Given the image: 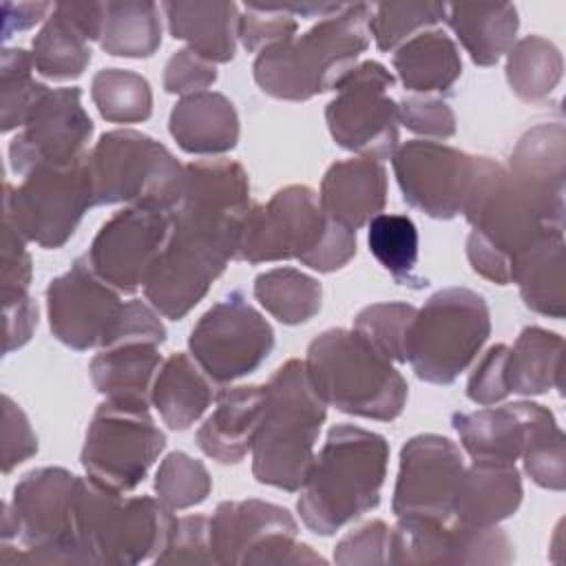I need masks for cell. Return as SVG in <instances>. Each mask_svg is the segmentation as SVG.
Returning a JSON list of instances; mask_svg holds the SVG:
<instances>
[{
  "label": "cell",
  "mask_w": 566,
  "mask_h": 566,
  "mask_svg": "<svg viewBox=\"0 0 566 566\" xmlns=\"http://www.w3.org/2000/svg\"><path fill=\"white\" fill-rule=\"evenodd\" d=\"M250 206V181L241 164L199 159L186 166L168 241L144 283L159 314L179 321L208 294L228 261L237 259Z\"/></svg>",
  "instance_id": "obj_1"
},
{
  "label": "cell",
  "mask_w": 566,
  "mask_h": 566,
  "mask_svg": "<svg viewBox=\"0 0 566 566\" xmlns=\"http://www.w3.org/2000/svg\"><path fill=\"white\" fill-rule=\"evenodd\" d=\"M389 462V444L380 433L336 424L307 471L296 502L303 524L316 535L338 528L380 502Z\"/></svg>",
  "instance_id": "obj_2"
},
{
  "label": "cell",
  "mask_w": 566,
  "mask_h": 566,
  "mask_svg": "<svg viewBox=\"0 0 566 566\" xmlns=\"http://www.w3.org/2000/svg\"><path fill=\"white\" fill-rule=\"evenodd\" d=\"M371 11L365 2L345 4L303 35L259 51L252 71L261 91L290 102L336 91L369 44Z\"/></svg>",
  "instance_id": "obj_3"
},
{
  "label": "cell",
  "mask_w": 566,
  "mask_h": 566,
  "mask_svg": "<svg viewBox=\"0 0 566 566\" xmlns=\"http://www.w3.org/2000/svg\"><path fill=\"white\" fill-rule=\"evenodd\" d=\"M356 254V232L332 221L310 186L292 184L268 203H252L243 221L239 261L270 263L296 259L316 272H336Z\"/></svg>",
  "instance_id": "obj_4"
},
{
  "label": "cell",
  "mask_w": 566,
  "mask_h": 566,
  "mask_svg": "<svg viewBox=\"0 0 566 566\" xmlns=\"http://www.w3.org/2000/svg\"><path fill=\"white\" fill-rule=\"evenodd\" d=\"M327 416V405L314 391L305 365L283 363L265 385V405L252 440V473L256 482L294 493L314 462V444Z\"/></svg>",
  "instance_id": "obj_5"
},
{
  "label": "cell",
  "mask_w": 566,
  "mask_h": 566,
  "mask_svg": "<svg viewBox=\"0 0 566 566\" xmlns=\"http://www.w3.org/2000/svg\"><path fill=\"white\" fill-rule=\"evenodd\" d=\"M80 475L62 467L29 471L2 504V564H86L77 542Z\"/></svg>",
  "instance_id": "obj_6"
},
{
  "label": "cell",
  "mask_w": 566,
  "mask_h": 566,
  "mask_svg": "<svg viewBox=\"0 0 566 566\" xmlns=\"http://www.w3.org/2000/svg\"><path fill=\"white\" fill-rule=\"evenodd\" d=\"M303 365L321 400L343 413L389 422L405 409L407 380L356 329L334 327L318 334Z\"/></svg>",
  "instance_id": "obj_7"
},
{
  "label": "cell",
  "mask_w": 566,
  "mask_h": 566,
  "mask_svg": "<svg viewBox=\"0 0 566 566\" xmlns=\"http://www.w3.org/2000/svg\"><path fill=\"white\" fill-rule=\"evenodd\" d=\"M175 522L172 511L155 497H126L91 478H80L77 542L86 564L133 566L157 559Z\"/></svg>",
  "instance_id": "obj_8"
},
{
  "label": "cell",
  "mask_w": 566,
  "mask_h": 566,
  "mask_svg": "<svg viewBox=\"0 0 566 566\" xmlns=\"http://www.w3.org/2000/svg\"><path fill=\"white\" fill-rule=\"evenodd\" d=\"M464 219L511 265L551 230H564V199L544 197L517 181L502 164L475 155L462 208Z\"/></svg>",
  "instance_id": "obj_9"
},
{
  "label": "cell",
  "mask_w": 566,
  "mask_h": 566,
  "mask_svg": "<svg viewBox=\"0 0 566 566\" xmlns=\"http://www.w3.org/2000/svg\"><path fill=\"white\" fill-rule=\"evenodd\" d=\"M489 334L486 301L469 287H444L416 310L405 354L420 380L451 385L475 360Z\"/></svg>",
  "instance_id": "obj_10"
},
{
  "label": "cell",
  "mask_w": 566,
  "mask_h": 566,
  "mask_svg": "<svg viewBox=\"0 0 566 566\" xmlns=\"http://www.w3.org/2000/svg\"><path fill=\"white\" fill-rule=\"evenodd\" d=\"M93 206H153L175 210L186 166L157 139L130 130L104 133L88 153Z\"/></svg>",
  "instance_id": "obj_11"
},
{
  "label": "cell",
  "mask_w": 566,
  "mask_h": 566,
  "mask_svg": "<svg viewBox=\"0 0 566 566\" xmlns=\"http://www.w3.org/2000/svg\"><path fill=\"white\" fill-rule=\"evenodd\" d=\"M88 208H93L88 153L73 164L35 166L20 186L4 184V221L24 241L46 250L62 248Z\"/></svg>",
  "instance_id": "obj_12"
},
{
  "label": "cell",
  "mask_w": 566,
  "mask_h": 566,
  "mask_svg": "<svg viewBox=\"0 0 566 566\" xmlns=\"http://www.w3.org/2000/svg\"><path fill=\"white\" fill-rule=\"evenodd\" d=\"M164 447L166 436L148 407L104 400L88 422L80 460L95 484L128 493L146 478Z\"/></svg>",
  "instance_id": "obj_13"
},
{
  "label": "cell",
  "mask_w": 566,
  "mask_h": 566,
  "mask_svg": "<svg viewBox=\"0 0 566 566\" xmlns=\"http://www.w3.org/2000/svg\"><path fill=\"white\" fill-rule=\"evenodd\" d=\"M394 75L374 60L356 64L336 86V97L325 108L332 139L369 159H387L396 153L398 104L389 97Z\"/></svg>",
  "instance_id": "obj_14"
},
{
  "label": "cell",
  "mask_w": 566,
  "mask_h": 566,
  "mask_svg": "<svg viewBox=\"0 0 566 566\" xmlns=\"http://www.w3.org/2000/svg\"><path fill=\"white\" fill-rule=\"evenodd\" d=\"M188 347L208 378L226 385L261 367L274 347V332L241 292H230L197 321Z\"/></svg>",
  "instance_id": "obj_15"
},
{
  "label": "cell",
  "mask_w": 566,
  "mask_h": 566,
  "mask_svg": "<svg viewBox=\"0 0 566 566\" xmlns=\"http://www.w3.org/2000/svg\"><path fill=\"white\" fill-rule=\"evenodd\" d=\"M124 303L88 263L75 259L71 270L55 276L46 287V312L53 336L77 352L111 347Z\"/></svg>",
  "instance_id": "obj_16"
},
{
  "label": "cell",
  "mask_w": 566,
  "mask_h": 566,
  "mask_svg": "<svg viewBox=\"0 0 566 566\" xmlns=\"http://www.w3.org/2000/svg\"><path fill=\"white\" fill-rule=\"evenodd\" d=\"M172 226V210L128 206L115 212L95 234L88 263L117 292L133 294L161 254Z\"/></svg>",
  "instance_id": "obj_17"
},
{
  "label": "cell",
  "mask_w": 566,
  "mask_h": 566,
  "mask_svg": "<svg viewBox=\"0 0 566 566\" xmlns=\"http://www.w3.org/2000/svg\"><path fill=\"white\" fill-rule=\"evenodd\" d=\"M509 535L495 526H464L436 517H398L389 564H511Z\"/></svg>",
  "instance_id": "obj_18"
},
{
  "label": "cell",
  "mask_w": 566,
  "mask_h": 566,
  "mask_svg": "<svg viewBox=\"0 0 566 566\" xmlns=\"http://www.w3.org/2000/svg\"><path fill=\"white\" fill-rule=\"evenodd\" d=\"M394 175L402 199L431 219L462 214L475 170V155L440 142L411 139L396 148Z\"/></svg>",
  "instance_id": "obj_19"
},
{
  "label": "cell",
  "mask_w": 566,
  "mask_h": 566,
  "mask_svg": "<svg viewBox=\"0 0 566 566\" xmlns=\"http://www.w3.org/2000/svg\"><path fill=\"white\" fill-rule=\"evenodd\" d=\"M464 471L455 442L438 433H420L400 449L391 511L396 517H453V500Z\"/></svg>",
  "instance_id": "obj_20"
},
{
  "label": "cell",
  "mask_w": 566,
  "mask_h": 566,
  "mask_svg": "<svg viewBox=\"0 0 566 566\" xmlns=\"http://www.w3.org/2000/svg\"><path fill=\"white\" fill-rule=\"evenodd\" d=\"M91 135L93 119L82 106L80 88H49L9 144L11 170L27 175L42 164H73L86 155Z\"/></svg>",
  "instance_id": "obj_21"
},
{
  "label": "cell",
  "mask_w": 566,
  "mask_h": 566,
  "mask_svg": "<svg viewBox=\"0 0 566 566\" xmlns=\"http://www.w3.org/2000/svg\"><path fill=\"white\" fill-rule=\"evenodd\" d=\"M292 513L263 500L221 502L210 517V548L214 564H245V559L281 535H296Z\"/></svg>",
  "instance_id": "obj_22"
},
{
  "label": "cell",
  "mask_w": 566,
  "mask_h": 566,
  "mask_svg": "<svg viewBox=\"0 0 566 566\" xmlns=\"http://www.w3.org/2000/svg\"><path fill=\"white\" fill-rule=\"evenodd\" d=\"M385 201L387 170L376 159L352 157L334 161L323 175L318 195L323 212L354 232L380 214Z\"/></svg>",
  "instance_id": "obj_23"
},
{
  "label": "cell",
  "mask_w": 566,
  "mask_h": 566,
  "mask_svg": "<svg viewBox=\"0 0 566 566\" xmlns=\"http://www.w3.org/2000/svg\"><path fill=\"white\" fill-rule=\"evenodd\" d=\"M265 405V385L219 389L217 407L197 431L199 449L221 462L237 464L252 449Z\"/></svg>",
  "instance_id": "obj_24"
},
{
  "label": "cell",
  "mask_w": 566,
  "mask_h": 566,
  "mask_svg": "<svg viewBox=\"0 0 566 566\" xmlns=\"http://www.w3.org/2000/svg\"><path fill=\"white\" fill-rule=\"evenodd\" d=\"M522 495V478L515 464L473 460L462 471L451 515L464 526H495L520 509Z\"/></svg>",
  "instance_id": "obj_25"
},
{
  "label": "cell",
  "mask_w": 566,
  "mask_h": 566,
  "mask_svg": "<svg viewBox=\"0 0 566 566\" xmlns=\"http://www.w3.org/2000/svg\"><path fill=\"white\" fill-rule=\"evenodd\" d=\"M177 146L192 155H221L239 142V117L234 104L214 91L181 97L168 119Z\"/></svg>",
  "instance_id": "obj_26"
},
{
  "label": "cell",
  "mask_w": 566,
  "mask_h": 566,
  "mask_svg": "<svg viewBox=\"0 0 566 566\" xmlns=\"http://www.w3.org/2000/svg\"><path fill=\"white\" fill-rule=\"evenodd\" d=\"M168 31L208 62H230L239 40V7L223 0L164 2Z\"/></svg>",
  "instance_id": "obj_27"
},
{
  "label": "cell",
  "mask_w": 566,
  "mask_h": 566,
  "mask_svg": "<svg viewBox=\"0 0 566 566\" xmlns=\"http://www.w3.org/2000/svg\"><path fill=\"white\" fill-rule=\"evenodd\" d=\"M511 281L517 283L528 310L562 318L566 314L564 230H551L513 259Z\"/></svg>",
  "instance_id": "obj_28"
},
{
  "label": "cell",
  "mask_w": 566,
  "mask_h": 566,
  "mask_svg": "<svg viewBox=\"0 0 566 566\" xmlns=\"http://www.w3.org/2000/svg\"><path fill=\"white\" fill-rule=\"evenodd\" d=\"M462 447L473 460L511 462L522 455L528 402H511L504 407H484L478 411H458L451 418Z\"/></svg>",
  "instance_id": "obj_29"
},
{
  "label": "cell",
  "mask_w": 566,
  "mask_h": 566,
  "mask_svg": "<svg viewBox=\"0 0 566 566\" xmlns=\"http://www.w3.org/2000/svg\"><path fill=\"white\" fill-rule=\"evenodd\" d=\"M159 365L161 356L157 345L122 343L97 354L88 365V374L95 389L106 396V400L148 407Z\"/></svg>",
  "instance_id": "obj_30"
},
{
  "label": "cell",
  "mask_w": 566,
  "mask_h": 566,
  "mask_svg": "<svg viewBox=\"0 0 566 566\" xmlns=\"http://www.w3.org/2000/svg\"><path fill=\"white\" fill-rule=\"evenodd\" d=\"M150 402L170 429L184 431L195 424L212 402V382L197 360L177 352L161 363L153 380Z\"/></svg>",
  "instance_id": "obj_31"
},
{
  "label": "cell",
  "mask_w": 566,
  "mask_h": 566,
  "mask_svg": "<svg viewBox=\"0 0 566 566\" xmlns=\"http://www.w3.org/2000/svg\"><path fill=\"white\" fill-rule=\"evenodd\" d=\"M444 20L478 66L497 64L520 29L517 9L511 2L451 4Z\"/></svg>",
  "instance_id": "obj_32"
},
{
  "label": "cell",
  "mask_w": 566,
  "mask_h": 566,
  "mask_svg": "<svg viewBox=\"0 0 566 566\" xmlns=\"http://www.w3.org/2000/svg\"><path fill=\"white\" fill-rule=\"evenodd\" d=\"M394 69L407 91L447 93L462 75V60L455 42L444 31L431 29L396 49Z\"/></svg>",
  "instance_id": "obj_33"
},
{
  "label": "cell",
  "mask_w": 566,
  "mask_h": 566,
  "mask_svg": "<svg viewBox=\"0 0 566 566\" xmlns=\"http://www.w3.org/2000/svg\"><path fill=\"white\" fill-rule=\"evenodd\" d=\"M517 181L531 190L564 199L566 179V135L559 122H544L528 128L515 144L509 168Z\"/></svg>",
  "instance_id": "obj_34"
},
{
  "label": "cell",
  "mask_w": 566,
  "mask_h": 566,
  "mask_svg": "<svg viewBox=\"0 0 566 566\" xmlns=\"http://www.w3.org/2000/svg\"><path fill=\"white\" fill-rule=\"evenodd\" d=\"M562 349L559 334L544 327H524L506 354V387L513 394L539 396L562 389Z\"/></svg>",
  "instance_id": "obj_35"
},
{
  "label": "cell",
  "mask_w": 566,
  "mask_h": 566,
  "mask_svg": "<svg viewBox=\"0 0 566 566\" xmlns=\"http://www.w3.org/2000/svg\"><path fill=\"white\" fill-rule=\"evenodd\" d=\"M161 44L159 7L148 0L106 2L99 46L115 57H150Z\"/></svg>",
  "instance_id": "obj_36"
},
{
  "label": "cell",
  "mask_w": 566,
  "mask_h": 566,
  "mask_svg": "<svg viewBox=\"0 0 566 566\" xmlns=\"http://www.w3.org/2000/svg\"><path fill=\"white\" fill-rule=\"evenodd\" d=\"M254 296L279 323L301 325L318 314L323 287L301 270L274 268L256 276Z\"/></svg>",
  "instance_id": "obj_37"
},
{
  "label": "cell",
  "mask_w": 566,
  "mask_h": 566,
  "mask_svg": "<svg viewBox=\"0 0 566 566\" xmlns=\"http://www.w3.org/2000/svg\"><path fill=\"white\" fill-rule=\"evenodd\" d=\"M31 46L35 71L49 80H75L91 62L88 40L57 7H53Z\"/></svg>",
  "instance_id": "obj_38"
},
{
  "label": "cell",
  "mask_w": 566,
  "mask_h": 566,
  "mask_svg": "<svg viewBox=\"0 0 566 566\" xmlns=\"http://www.w3.org/2000/svg\"><path fill=\"white\" fill-rule=\"evenodd\" d=\"M564 60L559 49L542 38L526 35L506 53V80L513 93L524 102H539L548 97L562 80Z\"/></svg>",
  "instance_id": "obj_39"
},
{
  "label": "cell",
  "mask_w": 566,
  "mask_h": 566,
  "mask_svg": "<svg viewBox=\"0 0 566 566\" xmlns=\"http://www.w3.org/2000/svg\"><path fill=\"white\" fill-rule=\"evenodd\" d=\"M528 478L551 491L566 486V438L555 416L537 402H528V427L522 455Z\"/></svg>",
  "instance_id": "obj_40"
},
{
  "label": "cell",
  "mask_w": 566,
  "mask_h": 566,
  "mask_svg": "<svg viewBox=\"0 0 566 566\" xmlns=\"http://www.w3.org/2000/svg\"><path fill=\"white\" fill-rule=\"evenodd\" d=\"M367 243L376 261L394 276L396 283L424 287L416 274L418 263V230L407 214H376L369 223Z\"/></svg>",
  "instance_id": "obj_41"
},
{
  "label": "cell",
  "mask_w": 566,
  "mask_h": 566,
  "mask_svg": "<svg viewBox=\"0 0 566 566\" xmlns=\"http://www.w3.org/2000/svg\"><path fill=\"white\" fill-rule=\"evenodd\" d=\"M91 99L113 124L144 122L153 113V93L146 77L126 69H102L91 82Z\"/></svg>",
  "instance_id": "obj_42"
},
{
  "label": "cell",
  "mask_w": 566,
  "mask_h": 566,
  "mask_svg": "<svg viewBox=\"0 0 566 566\" xmlns=\"http://www.w3.org/2000/svg\"><path fill=\"white\" fill-rule=\"evenodd\" d=\"M33 55L24 49H4L0 62V106L2 133L22 128L49 86L33 77Z\"/></svg>",
  "instance_id": "obj_43"
},
{
  "label": "cell",
  "mask_w": 566,
  "mask_h": 566,
  "mask_svg": "<svg viewBox=\"0 0 566 566\" xmlns=\"http://www.w3.org/2000/svg\"><path fill=\"white\" fill-rule=\"evenodd\" d=\"M447 7L438 2H382L369 18V31L380 51H394L427 27L444 20Z\"/></svg>",
  "instance_id": "obj_44"
},
{
  "label": "cell",
  "mask_w": 566,
  "mask_h": 566,
  "mask_svg": "<svg viewBox=\"0 0 566 566\" xmlns=\"http://www.w3.org/2000/svg\"><path fill=\"white\" fill-rule=\"evenodd\" d=\"M212 489L208 469L184 451L168 453L155 475V493L170 511H184L201 504Z\"/></svg>",
  "instance_id": "obj_45"
},
{
  "label": "cell",
  "mask_w": 566,
  "mask_h": 566,
  "mask_svg": "<svg viewBox=\"0 0 566 566\" xmlns=\"http://www.w3.org/2000/svg\"><path fill=\"white\" fill-rule=\"evenodd\" d=\"M416 316L409 303H374L358 312L354 329L394 363H407V332Z\"/></svg>",
  "instance_id": "obj_46"
},
{
  "label": "cell",
  "mask_w": 566,
  "mask_h": 566,
  "mask_svg": "<svg viewBox=\"0 0 566 566\" xmlns=\"http://www.w3.org/2000/svg\"><path fill=\"white\" fill-rule=\"evenodd\" d=\"M296 27V18L285 11L270 9L263 2H245V11L239 18V40L250 53L263 51L294 38Z\"/></svg>",
  "instance_id": "obj_47"
},
{
  "label": "cell",
  "mask_w": 566,
  "mask_h": 566,
  "mask_svg": "<svg viewBox=\"0 0 566 566\" xmlns=\"http://www.w3.org/2000/svg\"><path fill=\"white\" fill-rule=\"evenodd\" d=\"M157 564H214L210 548V520L203 515L177 517Z\"/></svg>",
  "instance_id": "obj_48"
},
{
  "label": "cell",
  "mask_w": 566,
  "mask_h": 566,
  "mask_svg": "<svg viewBox=\"0 0 566 566\" xmlns=\"http://www.w3.org/2000/svg\"><path fill=\"white\" fill-rule=\"evenodd\" d=\"M391 528L382 520H371L347 533L334 548V562L340 566L389 564Z\"/></svg>",
  "instance_id": "obj_49"
},
{
  "label": "cell",
  "mask_w": 566,
  "mask_h": 566,
  "mask_svg": "<svg viewBox=\"0 0 566 566\" xmlns=\"http://www.w3.org/2000/svg\"><path fill=\"white\" fill-rule=\"evenodd\" d=\"M398 119L407 130L424 137L447 139L455 135V113L438 97H405L398 104Z\"/></svg>",
  "instance_id": "obj_50"
},
{
  "label": "cell",
  "mask_w": 566,
  "mask_h": 566,
  "mask_svg": "<svg viewBox=\"0 0 566 566\" xmlns=\"http://www.w3.org/2000/svg\"><path fill=\"white\" fill-rule=\"evenodd\" d=\"M217 82V69L212 62L197 55L192 49L175 51L164 66V88L172 95H192Z\"/></svg>",
  "instance_id": "obj_51"
},
{
  "label": "cell",
  "mask_w": 566,
  "mask_h": 566,
  "mask_svg": "<svg viewBox=\"0 0 566 566\" xmlns=\"http://www.w3.org/2000/svg\"><path fill=\"white\" fill-rule=\"evenodd\" d=\"M38 453V438L29 424L27 413L2 396V473H11L18 464Z\"/></svg>",
  "instance_id": "obj_52"
},
{
  "label": "cell",
  "mask_w": 566,
  "mask_h": 566,
  "mask_svg": "<svg viewBox=\"0 0 566 566\" xmlns=\"http://www.w3.org/2000/svg\"><path fill=\"white\" fill-rule=\"evenodd\" d=\"M506 354H509V347L500 343L489 347V352L478 360L467 382L469 400H473L475 405L489 407L504 400L511 394L506 387V374H504Z\"/></svg>",
  "instance_id": "obj_53"
},
{
  "label": "cell",
  "mask_w": 566,
  "mask_h": 566,
  "mask_svg": "<svg viewBox=\"0 0 566 566\" xmlns=\"http://www.w3.org/2000/svg\"><path fill=\"white\" fill-rule=\"evenodd\" d=\"M2 301L29 294L31 256L24 248V237L9 223H2Z\"/></svg>",
  "instance_id": "obj_54"
},
{
  "label": "cell",
  "mask_w": 566,
  "mask_h": 566,
  "mask_svg": "<svg viewBox=\"0 0 566 566\" xmlns=\"http://www.w3.org/2000/svg\"><path fill=\"white\" fill-rule=\"evenodd\" d=\"M166 338V327L159 321L157 312L153 307H148L146 303L133 298L124 303L119 323L115 327V338L113 345H122V343H153L159 345Z\"/></svg>",
  "instance_id": "obj_55"
},
{
  "label": "cell",
  "mask_w": 566,
  "mask_h": 566,
  "mask_svg": "<svg viewBox=\"0 0 566 566\" xmlns=\"http://www.w3.org/2000/svg\"><path fill=\"white\" fill-rule=\"evenodd\" d=\"M4 354L20 349L33 336L38 327V305L29 294L4 298Z\"/></svg>",
  "instance_id": "obj_56"
},
{
  "label": "cell",
  "mask_w": 566,
  "mask_h": 566,
  "mask_svg": "<svg viewBox=\"0 0 566 566\" xmlns=\"http://www.w3.org/2000/svg\"><path fill=\"white\" fill-rule=\"evenodd\" d=\"M467 256H469L473 272H478L480 276L497 283V285L511 283V263L475 232H471L467 239Z\"/></svg>",
  "instance_id": "obj_57"
},
{
  "label": "cell",
  "mask_w": 566,
  "mask_h": 566,
  "mask_svg": "<svg viewBox=\"0 0 566 566\" xmlns=\"http://www.w3.org/2000/svg\"><path fill=\"white\" fill-rule=\"evenodd\" d=\"M55 7L84 33L86 40H99L106 2H57Z\"/></svg>",
  "instance_id": "obj_58"
},
{
  "label": "cell",
  "mask_w": 566,
  "mask_h": 566,
  "mask_svg": "<svg viewBox=\"0 0 566 566\" xmlns=\"http://www.w3.org/2000/svg\"><path fill=\"white\" fill-rule=\"evenodd\" d=\"M49 9V2H2V40H9L15 31L31 29L46 15Z\"/></svg>",
  "instance_id": "obj_59"
}]
</instances>
